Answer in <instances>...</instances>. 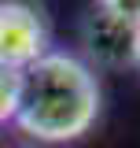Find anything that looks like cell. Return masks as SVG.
I'll return each mask as SVG.
<instances>
[{"label": "cell", "instance_id": "6da1fadb", "mask_svg": "<svg viewBox=\"0 0 140 148\" xmlns=\"http://www.w3.org/2000/svg\"><path fill=\"white\" fill-rule=\"evenodd\" d=\"M100 115V85L74 56H41L22 71V100L15 122L37 141H74Z\"/></svg>", "mask_w": 140, "mask_h": 148}, {"label": "cell", "instance_id": "7a4b0ae2", "mask_svg": "<svg viewBox=\"0 0 140 148\" xmlns=\"http://www.w3.org/2000/svg\"><path fill=\"white\" fill-rule=\"evenodd\" d=\"M48 45L44 18L30 0H0V63L26 71L33 67Z\"/></svg>", "mask_w": 140, "mask_h": 148}, {"label": "cell", "instance_id": "3957f363", "mask_svg": "<svg viewBox=\"0 0 140 148\" xmlns=\"http://www.w3.org/2000/svg\"><path fill=\"white\" fill-rule=\"evenodd\" d=\"M137 37H140L137 26L107 15L100 4H96L85 15V22H81V45H85L88 59L100 63V67H133Z\"/></svg>", "mask_w": 140, "mask_h": 148}, {"label": "cell", "instance_id": "277c9868", "mask_svg": "<svg viewBox=\"0 0 140 148\" xmlns=\"http://www.w3.org/2000/svg\"><path fill=\"white\" fill-rule=\"evenodd\" d=\"M18 100H22V71L0 63V122L4 119H15Z\"/></svg>", "mask_w": 140, "mask_h": 148}, {"label": "cell", "instance_id": "5b68a950", "mask_svg": "<svg viewBox=\"0 0 140 148\" xmlns=\"http://www.w3.org/2000/svg\"><path fill=\"white\" fill-rule=\"evenodd\" d=\"M100 8L107 15H114V18H122V22L140 30V0H100Z\"/></svg>", "mask_w": 140, "mask_h": 148}, {"label": "cell", "instance_id": "8992f818", "mask_svg": "<svg viewBox=\"0 0 140 148\" xmlns=\"http://www.w3.org/2000/svg\"><path fill=\"white\" fill-rule=\"evenodd\" d=\"M133 67L140 71V37H137V56H133Z\"/></svg>", "mask_w": 140, "mask_h": 148}]
</instances>
